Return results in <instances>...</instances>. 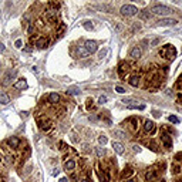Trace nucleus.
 <instances>
[{"mask_svg": "<svg viewBox=\"0 0 182 182\" xmlns=\"http://www.w3.org/2000/svg\"><path fill=\"white\" fill-rule=\"evenodd\" d=\"M159 54H161L164 58L172 60V58H175V56H177V50H175L174 46H171V44H165V46L161 48Z\"/></svg>", "mask_w": 182, "mask_h": 182, "instance_id": "obj_1", "label": "nucleus"}, {"mask_svg": "<svg viewBox=\"0 0 182 182\" xmlns=\"http://www.w3.org/2000/svg\"><path fill=\"white\" fill-rule=\"evenodd\" d=\"M151 11H152L154 14H156V16H168L169 13H172V10H171L169 7L162 6V4H156V6H154V7L151 9Z\"/></svg>", "mask_w": 182, "mask_h": 182, "instance_id": "obj_2", "label": "nucleus"}, {"mask_svg": "<svg viewBox=\"0 0 182 182\" xmlns=\"http://www.w3.org/2000/svg\"><path fill=\"white\" fill-rule=\"evenodd\" d=\"M120 11H121V14L131 17V16H135V14L138 13V9H137L135 6H132V4H124V6L121 7Z\"/></svg>", "mask_w": 182, "mask_h": 182, "instance_id": "obj_3", "label": "nucleus"}, {"mask_svg": "<svg viewBox=\"0 0 182 182\" xmlns=\"http://www.w3.org/2000/svg\"><path fill=\"white\" fill-rule=\"evenodd\" d=\"M84 48L87 50L88 54H91V53H95V51H97L98 44H97V41H94V40H87L85 44H84Z\"/></svg>", "mask_w": 182, "mask_h": 182, "instance_id": "obj_4", "label": "nucleus"}, {"mask_svg": "<svg viewBox=\"0 0 182 182\" xmlns=\"http://www.w3.org/2000/svg\"><path fill=\"white\" fill-rule=\"evenodd\" d=\"M14 74H16V71L14 70H9L7 73H6V75L3 77V81H1V84L6 87V85H9L10 84V81H11V78L14 77Z\"/></svg>", "mask_w": 182, "mask_h": 182, "instance_id": "obj_5", "label": "nucleus"}, {"mask_svg": "<svg viewBox=\"0 0 182 182\" xmlns=\"http://www.w3.org/2000/svg\"><path fill=\"white\" fill-rule=\"evenodd\" d=\"M141 54H142V51H141V48L140 47H132L131 48V51H130V57L132 58V60H138L140 57H141Z\"/></svg>", "mask_w": 182, "mask_h": 182, "instance_id": "obj_6", "label": "nucleus"}, {"mask_svg": "<svg viewBox=\"0 0 182 182\" xmlns=\"http://www.w3.org/2000/svg\"><path fill=\"white\" fill-rule=\"evenodd\" d=\"M144 131H145L146 134H152L155 131V124L151 120H146L145 122H144Z\"/></svg>", "mask_w": 182, "mask_h": 182, "instance_id": "obj_7", "label": "nucleus"}, {"mask_svg": "<svg viewBox=\"0 0 182 182\" xmlns=\"http://www.w3.org/2000/svg\"><path fill=\"white\" fill-rule=\"evenodd\" d=\"M38 125H40V130L41 131H48L51 128V122L48 120H38Z\"/></svg>", "mask_w": 182, "mask_h": 182, "instance_id": "obj_8", "label": "nucleus"}, {"mask_svg": "<svg viewBox=\"0 0 182 182\" xmlns=\"http://www.w3.org/2000/svg\"><path fill=\"white\" fill-rule=\"evenodd\" d=\"M36 46L38 48H46V47L48 46V40H47L46 37H38L36 40Z\"/></svg>", "mask_w": 182, "mask_h": 182, "instance_id": "obj_9", "label": "nucleus"}, {"mask_svg": "<svg viewBox=\"0 0 182 182\" xmlns=\"http://www.w3.org/2000/svg\"><path fill=\"white\" fill-rule=\"evenodd\" d=\"M178 21L177 20H174V19H161V20H158V24L159 26H175Z\"/></svg>", "mask_w": 182, "mask_h": 182, "instance_id": "obj_10", "label": "nucleus"}, {"mask_svg": "<svg viewBox=\"0 0 182 182\" xmlns=\"http://www.w3.org/2000/svg\"><path fill=\"white\" fill-rule=\"evenodd\" d=\"M130 71V64L128 63H121L120 64V67H118V73L121 77H124V74H127Z\"/></svg>", "mask_w": 182, "mask_h": 182, "instance_id": "obj_11", "label": "nucleus"}, {"mask_svg": "<svg viewBox=\"0 0 182 182\" xmlns=\"http://www.w3.org/2000/svg\"><path fill=\"white\" fill-rule=\"evenodd\" d=\"M7 144L10 148H19L20 145V140L17 138V137H10L9 140H7Z\"/></svg>", "mask_w": 182, "mask_h": 182, "instance_id": "obj_12", "label": "nucleus"}, {"mask_svg": "<svg viewBox=\"0 0 182 182\" xmlns=\"http://www.w3.org/2000/svg\"><path fill=\"white\" fill-rule=\"evenodd\" d=\"M161 141L164 142V145L167 146V148H171V146H172V140H171V135H168V134H162Z\"/></svg>", "mask_w": 182, "mask_h": 182, "instance_id": "obj_13", "label": "nucleus"}, {"mask_svg": "<svg viewBox=\"0 0 182 182\" xmlns=\"http://www.w3.org/2000/svg\"><path fill=\"white\" fill-rule=\"evenodd\" d=\"M9 103H10V97L4 91H0V104L1 105H7Z\"/></svg>", "mask_w": 182, "mask_h": 182, "instance_id": "obj_14", "label": "nucleus"}, {"mask_svg": "<svg viewBox=\"0 0 182 182\" xmlns=\"http://www.w3.org/2000/svg\"><path fill=\"white\" fill-rule=\"evenodd\" d=\"M74 168H75V161H74V159H69V161L64 162V169H66L67 172L73 171Z\"/></svg>", "mask_w": 182, "mask_h": 182, "instance_id": "obj_15", "label": "nucleus"}, {"mask_svg": "<svg viewBox=\"0 0 182 182\" xmlns=\"http://www.w3.org/2000/svg\"><path fill=\"white\" fill-rule=\"evenodd\" d=\"M140 80H141V75H140V74H137V75H132V77L128 80V83H130V85L137 87V85L140 84Z\"/></svg>", "mask_w": 182, "mask_h": 182, "instance_id": "obj_16", "label": "nucleus"}, {"mask_svg": "<svg viewBox=\"0 0 182 182\" xmlns=\"http://www.w3.org/2000/svg\"><path fill=\"white\" fill-rule=\"evenodd\" d=\"M14 88H16V90H23V88H27V83H26V80H24V78H21V80H19L17 83H14Z\"/></svg>", "mask_w": 182, "mask_h": 182, "instance_id": "obj_17", "label": "nucleus"}, {"mask_svg": "<svg viewBox=\"0 0 182 182\" xmlns=\"http://www.w3.org/2000/svg\"><path fill=\"white\" fill-rule=\"evenodd\" d=\"M112 148H114V151L117 152V154H122L124 152V145L121 144V142H112Z\"/></svg>", "mask_w": 182, "mask_h": 182, "instance_id": "obj_18", "label": "nucleus"}, {"mask_svg": "<svg viewBox=\"0 0 182 182\" xmlns=\"http://www.w3.org/2000/svg\"><path fill=\"white\" fill-rule=\"evenodd\" d=\"M132 174H134V169H132L131 167H125L124 171H122V174H121V177H122V178H128V177H131Z\"/></svg>", "mask_w": 182, "mask_h": 182, "instance_id": "obj_19", "label": "nucleus"}, {"mask_svg": "<svg viewBox=\"0 0 182 182\" xmlns=\"http://www.w3.org/2000/svg\"><path fill=\"white\" fill-rule=\"evenodd\" d=\"M48 100H50L51 104H57V103L60 101V95H58L57 93H51V94L48 95Z\"/></svg>", "mask_w": 182, "mask_h": 182, "instance_id": "obj_20", "label": "nucleus"}, {"mask_svg": "<svg viewBox=\"0 0 182 182\" xmlns=\"http://www.w3.org/2000/svg\"><path fill=\"white\" fill-rule=\"evenodd\" d=\"M77 56L81 57V58H84V57L88 56V53H87V50L84 47H77Z\"/></svg>", "mask_w": 182, "mask_h": 182, "instance_id": "obj_21", "label": "nucleus"}, {"mask_svg": "<svg viewBox=\"0 0 182 182\" xmlns=\"http://www.w3.org/2000/svg\"><path fill=\"white\" fill-rule=\"evenodd\" d=\"M80 93H81V90L78 87H69L67 88V94H70V95H77Z\"/></svg>", "mask_w": 182, "mask_h": 182, "instance_id": "obj_22", "label": "nucleus"}, {"mask_svg": "<svg viewBox=\"0 0 182 182\" xmlns=\"http://www.w3.org/2000/svg\"><path fill=\"white\" fill-rule=\"evenodd\" d=\"M112 134H114L115 137H118V138H125V132L121 131V130H114Z\"/></svg>", "mask_w": 182, "mask_h": 182, "instance_id": "obj_23", "label": "nucleus"}, {"mask_svg": "<svg viewBox=\"0 0 182 182\" xmlns=\"http://www.w3.org/2000/svg\"><path fill=\"white\" fill-rule=\"evenodd\" d=\"M95 154H97V156H104L105 155V149L104 148H101V146H98V148H95Z\"/></svg>", "mask_w": 182, "mask_h": 182, "instance_id": "obj_24", "label": "nucleus"}, {"mask_svg": "<svg viewBox=\"0 0 182 182\" xmlns=\"http://www.w3.org/2000/svg\"><path fill=\"white\" fill-rule=\"evenodd\" d=\"M155 175H156V172H155V171H154V169H149V171H148V172H146L145 178H146V179H148V181H151V179H152V178H154V177H155Z\"/></svg>", "mask_w": 182, "mask_h": 182, "instance_id": "obj_25", "label": "nucleus"}, {"mask_svg": "<svg viewBox=\"0 0 182 182\" xmlns=\"http://www.w3.org/2000/svg\"><path fill=\"white\" fill-rule=\"evenodd\" d=\"M84 29H87V30H93L94 29V24H93V21H84Z\"/></svg>", "mask_w": 182, "mask_h": 182, "instance_id": "obj_26", "label": "nucleus"}, {"mask_svg": "<svg viewBox=\"0 0 182 182\" xmlns=\"http://www.w3.org/2000/svg\"><path fill=\"white\" fill-rule=\"evenodd\" d=\"M168 120H169V122H172V124H178V122H179V118L175 117V115H169Z\"/></svg>", "mask_w": 182, "mask_h": 182, "instance_id": "obj_27", "label": "nucleus"}, {"mask_svg": "<svg viewBox=\"0 0 182 182\" xmlns=\"http://www.w3.org/2000/svg\"><path fill=\"white\" fill-rule=\"evenodd\" d=\"M98 141H100V144L105 145V144H107V137H105V135H101V137H98Z\"/></svg>", "mask_w": 182, "mask_h": 182, "instance_id": "obj_28", "label": "nucleus"}, {"mask_svg": "<svg viewBox=\"0 0 182 182\" xmlns=\"http://www.w3.org/2000/svg\"><path fill=\"white\" fill-rule=\"evenodd\" d=\"M115 91H117L118 94H124V93H125V88H122L121 85H117V87H115Z\"/></svg>", "mask_w": 182, "mask_h": 182, "instance_id": "obj_29", "label": "nucleus"}, {"mask_svg": "<svg viewBox=\"0 0 182 182\" xmlns=\"http://www.w3.org/2000/svg\"><path fill=\"white\" fill-rule=\"evenodd\" d=\"M140 17H141V19H148V17H149V13H148L146 10H144L142 13H140Z\"/></svg>", "mask_w": 182, "mask_h": 182, "instance_id": "obj_30", "label": "nucleus"}, {"mask_svg": "<svg viewBox=\"0 0 182 182\" xmlns=\"http://www.w3.org/2000/svg\"><path fill=\"white\" fill-rule=\"evenodd\" d=\"M98 103H100V104H105V103H107V97H105V95H101L100 100H98Z\"/></svg>", "mask_w": 182, "mask_h": 182, "instance_id": "obj_31", "label": "nucleus"}, {"mask_svg": "<svg viewBox=\"0 0 182 182\" xmlns=\"http://www.w3.org/2000/svg\"><path fill=\"white\" fill-rule=\"evenodd\" d=\"M177 87H178V88H182V75L179 77V80H178V83H177Z\"/></svg>", "mask_w": 182, "mask_h": 182, "instance_id": "obj_32", "label": "nucleus"}, {"mask_svg": "<svg viewBox=\"0 0 182 182\" xmlns=\"http://www.w3.org/2000/svg\"><path fill=\"white\" fill-rule=\"evenodd\" d=\"M14 44H16V47H17V48H20L23 43H21V40H16V43H14Z\"/></svg>", "mask_w": 182, "mask_h": 182, "instance_id": "obj_33", "label": "nucleus"}, {"mask_svg": "<svg viewBox=\"0 0 182 182\" xmlns=\"http://www.w3.org/2000/svg\"><path fill=\"white\" fill-rule=\"evenodd\" d=\"M90 107H93V100L91 98L87 100V108H90Z\"/></svg>", "mask_w": 182, "mask_h": 182, "instance_id": "obj_34", "label": "nucleus"}, {"mask_svg": "<svg viewBox=\"0 0 182 182\" xmlns=\"http://www.w3.org/2000/svg\"><path fill=\"white\" fill-rule=\"evenodd\" d=\"M132 149H134L135 152H140V151H141V146H140V145H134V146H132Z\"/></svg>", "mask_w": 182, "mask_h": 182, "instance_id": "obj_35", "label": "nucleus"}, {"mask_svg": "<svg viewBox=\"0 0 182 182\" xmlns=\"http://www.w3.org/2000/svg\"><path fill=\"white\" fill-rule=\"evenodd\" d=\"M58 145H60V149H66V144L64 142H60Z\"/></svg>", "mask_w": 182, "mask_h": 182, "instance_id": "obj_36", "label": "nucleus"}, {"mask_svg": "<svg viewBox=\"0 0 182 182\" xmlns=\"http://www.w3.org/2000/svg\"><path fill=\"white\" fill-rule=\"evenodd\" d=\"M3 50H4V44L0 41V51H3Z\"/></svg>", "mask_w": 182, "mask_h": 182, "instance_id": "obj_37", "label": "nucleus"}, {"mask_svg": "<svg viewBox=\"0 0 182 182\" xmlns=\"http://www.w3.org/2000/svg\"><path fill=\"white\" fill-rule=\"evenodd\" d=\"M58 172H60L58 169H54V171H53V175H58Z\"/></svg>", "mask_w": 182, "mask_h": 182, "instance_id": "obj_38", "label": "nucleus"}, {"mask_svg": "<svg viewBox=\"0 0 182 182\" xmlns=\"http://www.w3.org/2000/svg\"><path fill=\"white\" fill-rule=\"evenodd\" d=\"M60 182H69V179H67V178H61V179H60Z\"/></svg>", "mask_w": 182, "mask_h": 182, "instance_id": "obj_39", "label": "nucleus"}, {"mask_svg": "<svg viewBox=\"0 0 182 182\" xmlns=\"http://www.w3.org/2000/svg\"><path fill=\"white\" fill-rule=\"evenodd\" d=\"M81 182H91L88 178H84V179H81Z\"/></svg>", "mask_w": 182, "mask_h": 182, "instance_id": "obj_40", "label": "nucleus"}, {"mask_svg": "<svg viewBox=\"0 0 182 182\" xmlns=\"http://www.w3.org/2000/svg\"><path fill=\"white\" fill-rule=\"evenodd\" d=\"M124 182H137V181H134V179H127V181H124Z\"/></svg>", "mask_w": 182, "mask_h": 182, "instance_id": "obj_41", "label": "nucleus"}, {"mask_svg": "<svg viewBox=\"0 0 182 182\" xmlns=\"http://www.w3.org/2000/svg\"><path fill=\"white\" fill-rule=\"evenodd\" d=\"M177 182H182V179H179V181H177Z\"/></svg>", "mask_w": 182, "mask_h": 182, "instance_id": "obj_42", "label": "nucleus"}, {"mask_svg": "<svg viewBox=\"0 0 182 182\" xmlns=\"http://www.w3.org/2000/svg\"><path fill=\"white\" fill-rule=\"evenodd\" d=\"M0 182H1V175H0Z\"/></svg>", "mask_w": 182, "mask_h": 182, "instance_id": "obj_43", "label": "nucleus"}, {"mask_svg": "<svg viewBox=\"0 0 182 182\" xmlns=\"http://www.w3.org/2000/svg\"><path fill=\"white\" fill-rule=\"evenodd\" d=\"M161 182H164V181H161Z\"/></svg>", "mask_w": 182, "mask_h": 182, "instance_id": "obj_44", "label": "nucleus"}]
</instances>
